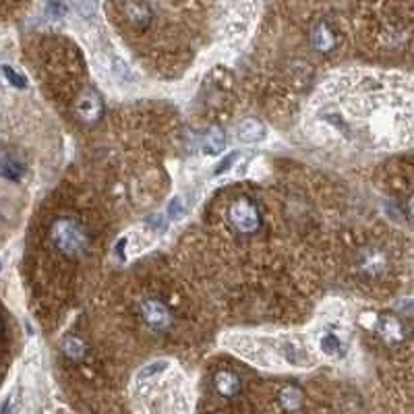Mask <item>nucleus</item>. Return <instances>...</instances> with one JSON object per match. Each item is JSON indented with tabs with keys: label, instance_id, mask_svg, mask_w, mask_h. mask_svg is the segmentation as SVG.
Instances as JSON below:
<instances>
[{
	"label": "nucleus",
	"instance_id": "5",
	"mask_svg": "<svg viewBox=\"0 0 414 414\" xmlns=\"http://www.w3.org/2000/svg\"><path fill=\"white\" fill-rule=\"evenodd\" d=\"M359 267L364 276H381L388 272V255L379 249H364L359 257Z\"/></svg>",
	"mask_w": 414,
	"mask_h": 414
},
{
	"label": "nucleus",
	"instance_id": "9",
	"mask_svg": "<svg viewBox=\"0 0 414 414\" xmlns=\"http://www.w3.org/2000/svg\"><path fill=\"white\" fill-rule=\"evenodd\" d=\"M226 147V135L220 127H211L201 137V152L207 155H218Z\"/></svg>",
	"mask_w": 414,
	"mask_h": 414
},
{
	"label": "nucleus",
	"instance_id": "20",
	"mask_svg": "<svg viewBox=\"0 0 414 414\" xmlns=\"http://www.w3.org/2000/svg\"><path fill=\"white\" fill-rule=\"evenodd\" d=\"M234 160H236V154H230L228 157H224V162L216 166V174H224V172H226V170H228V168L233 166Z\"/></svg>",
	"mask_w": 414,
	"mask_h": 414
},
{
	"label": "nucleus",
	"instance_id": "4",
	"mask_svg": "<svg viewBox=\"0 0 414 414\" xmlns=\"http://www.w3.org/2000/svg\"><path fill=\"white\" fill-rule=\"evenodd\" d=\"M77 114L81 116V121L83 123H98L100 121V116H102V98L94 91V89H87V91H83L81 96H79L77 100Z\"/></svg>",
	"mask_w": 414,
	"mask_h": 414
},
{
	"label": "nucleus",
	"instance_id": "6",
	"mask_svg": "<svg viewBox=\"0 0 414 414\" xmlns=\"http://www.w3.org/2000/svg\"><path fill=\"white\" fill-rule=\"evenodd\" d=\"M377 332L388 344H400L406 337V330L402 325V321L393 315H381L379 323H377Z\"/></svg>",
	"mask_w": 414,
	"mask_h": 414
},
{
	"label": "nucleus",
	"instance_id": "13",
	"mask_svg": "<svg viewBox=\"0 0 414 414\" xmlns=\"http://www.w3.org/2000/svg\"><path fill=\"white\" fill-rule=\"evenodd\" d=\"M23 174V164H19L17 160H2L0 162V177L11 179V181H19Z\"/></svg>",
	"mask_w": 414,
	"mask_h": 414
},
{
	"label": "nucleus",
	"instance_id": "14",
	"mask_svg": "<svg viewBox=\"0 0 414 414\" xmlns=\"http://www.w3.org/2000/svg\"><path fill=\"white\" fill-rule=\"evenodd\" d=\"M62 350H65V354H67L69 359L79 361V359L85 354V344H83L79 337H67L65 344H62Z\"/></svg>",
	"mask_w": 414,
	"mask_h": 414
},
{
	"label": "nucleus",
	"instance_id": "2",
	"mask_svg": "<svg viewBox=\"0 0 414 414\" xmlns=\"http://www.w3.org/2000/svg\"><path fill=\"white\" fill-rule=\"evenodd\" d=\"M230 220L233 224L236 226V230L245 234L257 233L259 226H261V213L259 209L255 207L253 201L249 199H238L233 207H230Z\"/></svg>",
	"mask_w": 414,
	"mask_h": 414
},
{
	"label": "nucleus",
	"instance_id": "3",
	"mask_svg": "<svg viewBox=\"0 0 414 414\" xmlns=\"http://www.w3.org/2000/svg\"><path fill=\"white\" fill-rule=\"evenodd\" d=\"M141 315H143L145 323L154 330H166L172 321V315H170L168 307L157 298H147L141 305Z\"/></svg>",
	"mask_w": 414,
	"mask_h": 414
},
{
	"label": "nucleus",
	"instance_id": "22",
	"mask_svg": "<svg viewBox=\"0 0 414 414\" xmlns=\"http://www.w3.org/2000/svg\"><path fill=\"white\" fill-rule=\"evenodd\" d=\"M0 336H2V319H0Z\"/></svg>",
	"mask_w": 414,
	"mask_h": 414
},
{
	"label": "nucleus",
	"instance_id": "16",
	"mask_svg": "<svg viewBox=\"0 0 414 414\" xmlns=\"http://www.w3.org/2000/svg\"><path fill=\"white\" fill-rule=\"evenodd\" d=\"M168 369V362L166 361H157L152 362V364H147L141 373H139V377L141 379H145V377H154V375H160L162 371H166Z\"/></svg>",
	"mask_w": 414,
	"mask_h": 414
},
{
	"label": "nucleus",
	"instance_id": "10",
	"mask_svg": "<svg viewBox=\"0 0 414 414\" xmlns=\"http://www.w3.org/2000/svg\"><path fill=\"white\" fill-rule=\"evenodd\" d=\"M310 42H313L315 50L330 52L336 46V35H334L332 27L325 26V23H319V26H315L313 33H310Z\"/></svg>",
	"mask_w": 414,
	"mask_h": 414
},
{
	"label": "nucleus",
	"instance_id": "17",
	"mask_svg": "<svg viewBox=\"0 0 414 414\" xmlns=\"http://www.w3.org/2000/svg\"><path fill=\"white\" fill-rule=\"evenodd\" d=\"M2 73L6 75V79L11 81V85H15V87H19V89H23V87H27V81L19 73H15L11 67H2Z\"/></svg>",
	"mask_w": 414,
	"mask_h": 414
},
{
	"label": "nucleus",
	"instance_id": "19",
	"mask_svg": "<svg viewBox=\"0 0 414 414\" xmlns=\"http://www.w3.org/2000/svg\"><path fill=\"white\" fill-rule=\"evenodd\" d=\"M77 9L81 11V15H94L98 9V0H77Z\"/></svg>",
	"mask_w": 414,
	"mask_h": 414
},
{
	"label": "nucleus",
	"instance_id": "18",
	"mask_svg": "<svg viewBox=\"0 0 414 414\" xmlns=\"http://www.w3.org/2000/svg\"><path fill=\"white\" fill-rule=\"evenodd\" d=\"M182 216H184L182 201L179 197H174V199L170 201V206H168V218H170V220H181Z\"/></svg>",
	"mask_w": 414,
	"mask_h": 414
},
{
	"label": "nucleus",
	"instance_id": "21",
	"mask_svg": "<svg viewBox=\"0 0 414 414\" xmlns=\"http://www.w3.org/2000/svg\"><path fill=\"white\" fill-rule=\"evenodd\" d=\"M406 216H408V220L414 224V195L408 199V203H406Z\"/></svg>",
	"mask_w": 414,
	"mask_h": 414
},
{
	"label": "nucleus",
	"instance_id": "1",
	"mask_svg": "<svg viewBox=\"0 0 414 414\" xmlns=\"http://www.w3.org/2000/svg\"><path fill=\"white\" fill-rule=\"evenodd\" d=\"M52 240L69 257H77L87 249V236L83 233V228L69 218H62V220L54 222Z\"/></svg>",
	"mask_w": 414,
	"mask_h": 414
},
{
	"label": "nucleus",
	"instance_id": "8",
	"mask_svg": "<svg viewBox=\"0 0 414 414\" xmlns=\"http://www.w3.org/2000/svg\"><path fill=\"white\" fill-rule=\"evenodd\" d=\"M238 139L242 143H259L265 139V127L257 118H245L238 127Z\"/></svg>",
	"mask_w": 414,
	"mask_h": 414
},
{
	"label": "nucleus",
	"instance_id": "15",
	"mask_svg": "<svg viewBox=\"0 0 414 414\" xmlns=\"http://www.w3.org/2000/svg\"><path fill=\"white\" fill-rule=\"evenodd\" d=\"M282 402H284L286 408L296 410L301 406V402H303V396H301V391L296 388H286L282 391Z\"/></svg>",
	"mask_w": 414,
	"mask_h": 414
},
{
	"label": "nucleus",
	"instance_id": "7",
	"mask_svg": "<svg viewBox=\"0 0 414 414\" xmlns=\"http://www.w3.org/2000/svg\"><path fill=\"white\" fill-rule=\"evenodd\" d=\"M125 13L129 17V21L135 27H147L152 13L150 6L145 4V0H127L125 2Z\"/></svg>",
	"mask_w": 414,
	"mask_h": 414
},
{
	"label": "nucleus",
	"instance_id": "11",
	"mask_svg": "<svg viewBox=\"0 0 414 414\" xmlns=\"http://www.w3.org/2000/svg\"><path fill=\"white\" fill-rule=\"evenodd\" d=\"M213 386L220 391V396L224 398H233L240 391V379L230 373V371H220L216 377H213Z\"/></svg>",
	"mask_w": 414,
	"mask_h": 414
},
{
	"label": "nucleus",
	"instance_id": "12",
	"mask_svg": "<svg viewBox=\"0 0 414 414\" xmlns=\"http://www.w3.org/2000/svg\"><path fill=\"white\" fill-rule=\"evenodd\" d=\"M319 346H321L323 354H328V357H342L344 354V344L336 334H325L321 337Z\"/></svg>",
	"mask_w": 414,
	"mask_h": 414
}]
</instances>
